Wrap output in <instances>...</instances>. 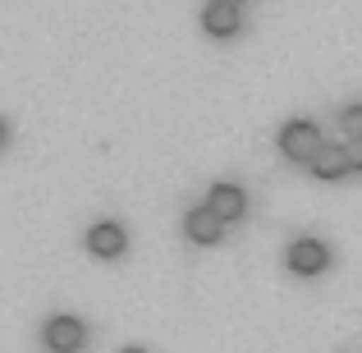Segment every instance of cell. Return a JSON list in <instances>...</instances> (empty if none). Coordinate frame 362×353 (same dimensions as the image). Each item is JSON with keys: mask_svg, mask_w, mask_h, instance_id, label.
I'll use <instances>...</instances> for the list:
<instances>
[{"mask_svg": "<svg viewBox=\"0 0 362 353\" xmlns=\"http://www.w3.org/2000/svg\"><path fill=\"white\" fill-rule=\"evenodd\" d=\"M46 349L51 353H83V345H88V326H83L78 317H51L42 330Z\"/></svg>", "mask_w": 362, "mask_h": 353, "instance_id": "7a4b0ae2", "label": "cell"}, {"mask_svg": "<svg viewBox=\"0 0 362 353\" xmlns=\"http://www.w3.org/2000/svg\"><path fill=\"white\" fill-rule=\"evenodd\" d=\"M206 207H211L225 225H234V221H243V212H247V193L239 184H216L211 197H206Z\"/></svg>", "mask_w": 362, "mask_h": 353, "instance_id": "8992f818", "label": "cell"}, {"mask_svg": "<svg viewBox=\"0 0 362 353\" xmlns=\"http://www.w3.org/2000/svg\"><path fill=\"white\" fill-rule=\"evenodd\" d=\"M184 234L193 238V243L211 248V243H221V238H225V221L211 212V207H193V212L184 216Z\"/></svg>", "mask_w": 362, "mask_h": 353, "instance_id": "5b68a950", "label": "cell"}, {"mask_svg": "<svg viewBox=\"0 0 362 353\" xmlns=\"http://www.w3.org/2000/svg\"><path fill=\"white\" fill-rule=\"evenodd\" d=\"M88 248H92V257L115 262V257H124V248H129V234H124L119 221H97L88 230Z\"/></svg>", "mask_w": 362, "mask_h": 353, "instance_id": "277c9868", "label": "cell"}, {"mask_svg": "<svg viewBox=\"0 0 362 353\" xmlns=\"http://www.w3.org/2000/svg\"><path fill=\"white\" fill-rule=\"evenodd\" d=\"M349 170H358V175H362V142H349Z\"/></svg>", "mask_w": 362, "mask_h": 353, "instance_id": "30bf717a", "label": "cell"}, {"mask_svg": "<svg viewBox=\"0 0 362 353\" xmlns=\"http://www.w3.org/2000/svg\"><path fill=\"white\" fill-rule=\"evenodd\" d=\"M119 353H147V349H119Z\"/></svg>", "mask_w": 362, "mask_h": 353, "instance_id": "7c38bea8", "label": "cell"}, {"mask_svg": "<svg viewBox=\"0 0 362 353\" xmlns=\"http://www.w3.org/2000/svg\"><path fill=\"white\" fill-rule=\"evenodd\" d=\"M202 28L211 37H234L243 23H239V9H234V5H216V0H211V5L202 9Z\"/></svg>", "mask_w": 362, "mask_h": 353, "instance_id": "52a82bcc", "label": "cell"}, {"mask_svg": "<svg viewBox=\"0 0 362 353\" xmlns=\"http://www.w3.org/2000/svg\"><path fill=\"white\" fill-rule=\"evenodd\" d=\"M339 124H344L349 142H362V106H344V115H339Z\"/></svg>", "mask_w": 362, "mask_h": 353, "instance_id": "9c48e42d", "label": "cell"}, {"mask_svg": "<svg viewBox=\"0 0 362 353\" xmlns=\"http://www.w3.org/2000/svg\"><path fill=\"white\" fill-rule=\"evenodd\" d=\"M330 266V248L321 238H298L289 248V271L293 275H321Z\"/></svg>", "mask_w": 362, "mask_h": 353, "instance_id": "3957f363", "label": "cell"}, {"mask_svg": "<svg viewBox=\"0 0 362 353\" xmlns=\"http://www.w3.org/2000/svg\"><path fill=\"white\" fill-rule=\"evenodd\" d=\"M216 5H234V9H239V5H243V0H216Z\"/></svg>", "mask_w": 362, "mask_h": 353, "instance_id": "8fae6325", "label": "cell"}, {"mask_svg": "<svg viewBox=\"0 0 362 353\" xmlns=\"http://www.w3.org/2000/svg\"><path fill=\"white\" fill-rule=\"evenodd\" d=\"M280 151L289 161H308V166H312V156L321 151V129L312 120H289L280 129Z\"/></svg>", "mask_w": 362, "mask_h": 353, "instance_id": "6da1fadb", "label": "cell"}, {"mask_svg": "<svg viewBox=\"0 0 362 353\" xmlns=\"http://www.w3.org/2000/svg\"><path fill=\"white\" fill-rule=\"evenodd\" d=\"M308 170H312L317 179H326V184H330V179H344V175H349V151H344V147H321L317 156H312Z\"/></svg>", "mask_w": 362, "mask_h": 353, "instance_id": "ba28073f", "label": "cell"}]
</instances>
